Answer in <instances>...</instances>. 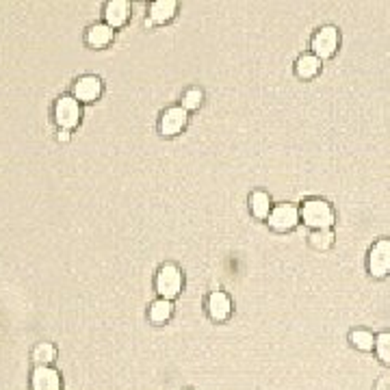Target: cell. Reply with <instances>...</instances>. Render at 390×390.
<instances>
[{
    "instance_id": "cell-16",
    "label": "cell",
    "mask_w": 390,
    "mask_h": 390,
    "mask_svg": "<svg viewBox=\"0 0 390 390\" xmlns=\"http://www.w3.org/2000/svg\"><path fill=\"white\" fill-rule=\"evenodd\" d=\"M171 315H173V303L169 299L158 297L156 301H152V306H150V319L154 323H165V321L171 319Z\"/></svg>"
},
{
    "instance_id": "cell-4",
    "label": "cell",
    "mask_w": 390,
    "mask_h": 390,
    "mask_svg": "<svg viewBox=\"0 0 390 390\" xmlns=\"http://www.w3.org/2000/svg\"><path fill=\"white\" fill-rule=\"evenodd\" d=\"M369 273L373 278H386L390 273V239H379L369 251Z\"/></svg>"
},
{
    "instance_id": "cell-19",
    "label": "cell",
    "mask_w": 390,
    "mask_h": 390,
    "mask_svg": "<svg viewBox=\"0 0 390 390\" xmlns=\"http://www.w3.org/2000/svg\"><path fill=\"white\" fill-rule=\"evenodd\" d=\"M310 245H313L315 249H319V251L330 249V247L334 245V232H332V228H327V230H313V234H310Z\"/></svg>"
},
{
    "instance_id": "cell-12",
    "label": "cell",
    "mask_w": 390,
    "mask_h": 390,
    "mask_svg": "<svg viewBox=\"0 0 390 390\" xmlns=\"http://www.w3.org/2000/svg\"><path fill=\"white\" fill-rule=\"evenodd\" d=\"M128 18H130V5L126 0H111V3L104 5V20L113 31L124 26Z\"/></svg>"
},
{
    "instance_id": "cell-11",
    "label": "cell",
    "mask_w": 390,
    "mask_h": 390,
    "mask_svg": "<svg viewBox=\"0 0 390 390\" xmlns=\"http://www.w3.org/2000/svg\"><path fill=\"white\" fill-rule=\"evenodd\" d=\"M33 390H61V377L53 367H37L33 371Z\"/></svg>"
},
{
    "instance_id": "cell-14",
    "label": "cell",
    "mask_w": 390,
    "mask_h": 390,
    "mask_svg": "<svg viewBox=\"0 0 390 390\" xmlns=\"http://www.w3.org/2000/svg\"><path fill=\"white\" fill-rule=\"evenodd\" d=\"M319 70H321V59H319L317 55H313V53L301 55V57L295 61V72H297V76L303 78V80L315 78V76L319 74Z\"/></svg>"
},
{
    "instance_id": "cell-7",
    "label": "cell",
    "mask_w": 390,
    "mask_h": 390,
    "mask_svg": "<svg viewBox=\"0 0 390 390\" xmlns=\"http://www.w3.org/2000/svg\"><path fill=\"white\" fill-rule=\"evenodd\" d=\"M187 121H189V111H185L183 107H169L161 115L158 130H161V135H165V137H173V135H178L180 130H185Z\"/></svg>"
},
{
    "instance_id": "cell-17",
    "label": "cell",
    "mask_w": 390,
    "mask_h": 390,
    "mask_svg": "<svg viewBox=\"0 0 390 390\" xmlns=\"http://www.w3.org/2000/svg\"><path fill=\"white\" fill-rule=\"evenodd\" d=\"M55 358H57V350H55L53 342H39L33 350V360L39 367H48Z\"/></svg>"
},
{
    "instance_id": "cell-23",
    "label": "cell",
    "mask_w": 390,
    "mask_h": 390,
    "mask_svg": "<svg viewBox=\"0 0 390 390\" xmlns=\"http://www.w3.org/2000/svg\"><path fill=\"white\" fill-rule=\"evenodd\" d=\"M59 141H70V130H59Z\"/></svg>"
},
{
    "instance_id": "cell-9",
    "label": "cell",
    "mask_w": 390,
    "mask_h": 390,
    "mask_svg": "<svg viewBox=\"0 0 390 390\" xmlns=\"http://www.w3.org/2000/svg\"><path fill=\"white\" fill-rule=\"evenodd\" d=\"M206 308H208V315L212 321H226L232 313V301L224 291H212L208 295Z\"/></svg>"
},
{
    "instance_id": "cell-15",
    "label": "cell",
    "mask_w": 390,
    "mask_h": 390,
    "mask_svg": "<svg viewBox=\"0 0 390 390\" xmlns=\"http://www.w3.org/2000/svg\"><path fill=\"white\" fill-rule=\"evenodd\" d=\"M249 208H251V215L258 217V220H267V217L271 215V197L269 193L265 191H254L249 195Z\"/></svg>"
},
{
    "instance_id": "cell-2",
    "label": "cell",
    "mask_w": 390,
    "mask_h": 390,
    "mask_svg": "<svg viewBox=\"0 0 390 390\" xmlns=\"http://www.w3.org/2000/svg\"><path fill=\"white\" fill-rule=\"evenodd\" d=\"M154 286L158 291V295L163 299H173V297H178L180 291H183V271L178 265H173V263H165L156 278H154Z\"/></svg>"
},
{
    "instance_id": "cell-6",
    "label": "cell",
    "mask_w": 390,
    "mask_h": 390,
    "mask_svg": "<svg viewBox=\"0 0 390 390\" xmlns=\"http://www.w3.org/2000/svg\"><path fill=\"white\" fill-rule=\"evenodd\" d=\"M269 220V226L278 232H286V230H293L299 220H301V215L297 210V206L293 204H278L271 208V215L267 217Z\"/></svg>"
},
{
    "instance_id": "cell-21",
    "label": "cell",
    "mask_w": 390,
    "mask_h": 390,
    "mask_svg": "<svg viewBox=\"0 0 390 390\" xmlns=\"http://www.w3.org/2000/svg\"><path fill=\"white\" fill-rule=\"evenodd\" d=\"M202 100H204L202 90H197V87H191V90H187V92H185V96H183V104H180V107H183L185 111H193V109H200Z\"/></svg>"
},
{
    "instance_id": "cell-20",
    "label": "cell",
    "mask_w": 390,
    "mask_h": 390,
    "mask_svg": "<svg viewBox=\"0 0 390 390\" xmlns=\"http://www.w3.org/2000/svg\"><path fill=\"white\" fill-rule=\"evenodd\" d=\"M375 354L386 367H390V332H381L375 336Z\"/></svg>"
},
{
    "instance_id": "cell-3",
    "label": "cell",
    "mask_w": 390,
    "mask_h": 390,
    "mask_svg": "<svg viewBox=\"0 0 390 390\" xmlns=\"http://www.w3.org/2000/svg\"><path fill=\"white\" fill-rule=\"evenodd\" d=\"M338 43H340V33H338V28L332 26V24H327V26H321V28L313 35L310 48H313V55H317V57L323 61V59H330V57L336 55Z\"/></svg>"
},
{
    "instance_id": "cell-10",
    "label": "cell",
    "mask_w": 390,
    "mask_h": 390,
    "mask_svg": "<svg viewBox=\"0 0 390 390\" xmlns=\"http://www.w3.org/2000/svg\"><path fill=\"white\" fill-rule=\"evenodd\" d=\"M176 11H178L176 0H154V3L150 5V18L146 20V26L165 24V22L176 18Z\"/></svg>"
},
{
    "instance_id": "cell-1",
    "label": "cell",
    "mask_w": 390,
    "mask_h": 390,
    "mask_svg": "<svg viewBox=\"0 0 390 390\" xmlns=\"http://www.w3.org/2000/svg\"><path fill=\"white\" fill-rule=\"evenodd\" d=\"M299 215H301L303 224H306L308 228H313V230H327V228H332V224L336 220L332 204L325 202V200H319V197L303 202Z\"/></svg>"
},
{
    "instance_id": "cell-22",
    "label": "cell",
    "mask_w": 390,
    "mask_h": 390,
    "mask_svg": "<svg viewBox=\"0 0 390 390\" xmlns=\"http://www.w3.org/2000/svg\"><path fill=\"white\" fill-rule=\"evenodd\" d=\"M375 390H390V375H381L375 384Z\"/></svg>"
},
{
    "instance_id": "cell-18",
    "label": "cell",
    "mask_w": 390,
    "mask_h": 390,
    "mask_svg": "<svg viewBox=\"0 0 390 390\" xmlns=\"http://www.w3.org/2000/svg\"><path fill=\"white\" fill-rule=\"evenodd\" d=\"M350 338H352V345L360 352H373L375 350V336L369 330H354Z\"/></svg>"
},
{
    "instance_id": "cell-8",
    "label": "cell",
    "mask_w": 390,
    "mask_h": 390,
    "mask_svg": "<svg viewBox=\"0 0 390 390\" xmlns=\"http://www.w3.org/2000/svg\"><path fill=\"white\" fill-rule=\"evenodd\" d=\"M100 94H102V80L98 76L92 74L80 76L74 85V98L78 102H94L100 98Z\"/></svg>"
},
{
    "instance_id": "cell-13",
    "label": "cell",
    "mask_w": 390,
    "mask_h": 390,
    "mask_svg": "<svg viewBox=\"0 0 390 390\" xmlns=\"http://www.w3.org/2000/svg\"><path fill=\"white\" fill-rule=\"evenodd\" d=\"M113 35H115V31L104 22V24L90 26L85 39H87V43H90L92 48H104V46H109V43L113 41Z\"/></svg>"
},
{
    "instance_id": "cell-5",
    "label": "cell",
    "mask_w": 390,
    "mask_h": 390,
    "mask_svg": "<svg viewBox=\"0 0 390 390\" xmlns=\"http://www.w3.org/2000/svg\"><path fill=\"white\" fill-rule=\"evenodd\" d=\"M55 119L61 130H72L80 121V104L74 96H63L55 104Z\"/></svg>"
}]
</instances>
